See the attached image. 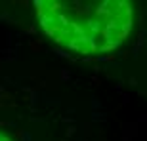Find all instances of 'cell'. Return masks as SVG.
Wrapping results in <instances>:
<instances>
[{
    "instance_id": "1",
    "label": "cell",
    "mask_w": 147,
    "mask_h": 141,
    "mask_svg": "<svg viewBox=\"0 0 147 141\" xmlns=\"http://www.w3.org/2000/svg\"><path fill=\"white\" fill-rule=\"evenodd\" d=\"M34 6L44 33L82 55L117 50L134 23V10L124 0H36Z\"/></svg>"
},
{
    "instance_id": "2",
    "label": "cell",
    "mask_w": 147,
    "mask_h": 141,
    "mask_svg": "<svg viewBox=\"0 0 147 141\" xmlns=\"http://www.w3.org/2000/svg\"><path fill=\"white\" fill-rule=\"evenodd\" d=\"M0 141H11V139H10V137H6L4 134H0Z\"/></svg>"
}]
</instances>
